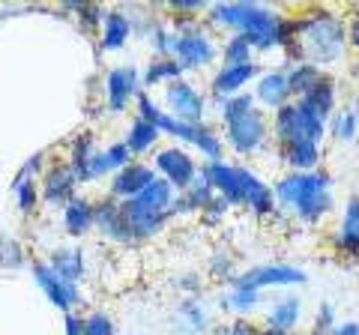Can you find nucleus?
<instances>
[{"instance_id": "obj_1", "label": "nucleus", "mask_w": 359, "mask_h": 335, "mask_svg": "<svg viewBox=\"0 0 359 335\" xmlns=\"http://www.w3.org/2000/svg\"><path fill=\"white\" fill-rule=\"evenodd\" d=\"M294 39L285 48L282 63H311L327 72L347 57V15L339 9L309 6L302 13H290Z\"/></svg>"}, {"instance_id": "obj_2", "label": "nucleus", "mask_w": 359, "mask_h": 335, "mask_svg": "<svg viewBox=\"0 0 359 335\" xmlns=\"http://www.w3.org/2000/svg\"><path fill=\"white\" fill-rule=\"evenodd\" d=\"M273 195H276V216L294 219L297 225L306 228L320 225L335 210V180L327 168L306 174L285 171L273 183Z\"/></svg>"}, {"instance_id": "obj_3", "label": "nucleus", "mask_w": 359, "mask_h": 335, "mask_svg": "<svg viewBox=\"0 0 359 335\" xmlns=\"http://www.w3.org/2000/svg\"><path fill=\"white\" fill-rule=\"evenodd\" d=\"M201 177L212 186V192L233 207H245L255 219H276V195L273 183H266L252 165L219 159L201 162Z\"/></svg>"}, {"instance_id": "obj_4", "label": "nucleus", "mask_w": 359, "mask_h": 335, "mask_svg": "<svg viewBox=\"0 0 359 335\" xmlns=\"http://www.w3.org/2000/svg\"><path fill=\"white\" fill-rule=\"evenodd\" d=\"M282 9L264 6V4H249V0H237V4H210L204 21L212 30H224V36L231 33H243L252 39L255 54H264L278 48V25H282Z\"/></svg>"}, {"instance_id": "obj_5", "label": "nucleus", "mask_w": 359, "mask_h": 335, "mask_svg": "<svg viewBox=\"0 0 359 335\" xmlns=\"http://www.w3.org/2000/svg\"><path fill=\"white\" fill-rule=\"evenodd\" d=\"M168 21L174 27L171 57L180 63V69L186 75L210 69L219 60V39L201 15H168Z\"/></svg>"}, {"instance_id": "obj_6", "label": "nucleus", "mask_w": 359, "mask_h": 335, "mask_svg": "<svg viewBox=\"0 0 359 335\" xmlns=\"http://www.w3.org/2000/svg\"><path fill=\"white\" fill-rule=\"evenodd\" d=\"M219 132H222L224 150L233 153L237 159H261V156L273 153V126H269V114L257 105L240 117L222 123Z\"/></svg>"}, {"instance_id": "obj_7", "label": "nucleus", "mask_w": 359, "mask_h": 335, "mask_svg": "<svg viewBox=\"0 0 359 335\" xmlns=\"http://www.w3.org/2000/svg\"><path fill=\"white\" fill-rule=\"evenodd\" d=\"M269 126H273V150L290 147V144H323L327 138V123L314 117L297 99L269 114Z\"/></svg>"}, {"instance_id": "obj_8", "label": "nucleus", "mask_w": 359, "mask_h": 335, "mask_svg": "<svg viewBox=\"0 0 359 335\" xmlns=\"http://www.w3.org/2000/svg\"><path fill=\"white\" fill-rule=\"evenodd\" d=\"M150 165H153V171L159 180L174 186L177 195H183L201 177V162L195 159L192 150L183 147V144H165V147H159L150 156Z\"/></svg>"}, {"instance_id": "obj_9", "label": "nucleus", "mask_w": 359, "mask_h": 335, "mask_svg": "<svg viewBox=\"0 0 359 335\" xmlns=\"http://www.w3.org/2000/svg\"><path fill=\"white\" fill-rule=\"evenodd\" d=\"M162 108L171 114L174 120H183L189 126H201V123H210V99L192 78H180V81L162 87Z\"/></svg>"}, {"instance_id": "obj_10", "label": "nucleus", "mask_w": 359, "mask_h": 335, "mask_svg": "<svg viewBox=\"0 0 359 335\" xmlns=\"http://www.w3.org/2000/svg\"><path fill=\"white\" fill-rule=\"evenodd\" d=\"M141 93H144V81L138 66L135 63L108 66L102 78V105L108 114H126L129 108H135Z\"/></svg>"}, {"instance_id": "obj_11", "label": "nucleus", "mask_w": 359, "mask_h": 335, "mask_svg": "<svg viewBox=\"0 0 359 335\" xmlns=\"http://www.w3.org/2000/svg\"><path fill=\"white\" fill-rule=\"evenodd\" d=\"M27 270L33 275V282H36V287L42 290V296L48 299V303L57 308L60 315H72V311L81 306V299H84L81 287L72 285V282H66V278H60L48 266V261H45V258H30Z\"/></svg>"}, {"instance_id": "obj_12", "label": "nucleus", "mask_w": 359, "mask_h": 335, "mask_svg": "<svg viewBox=\"0 0 359 335\" xmlns=\"http://www.w3.org/2000/svg\"><path fill=\"white\" fill-rule=\"evenodd\" d=\"M240 285H249L255 290H266V287H299L309 282V273L302 266L285 264V261H266V264H252L245 266L237 278Z\"/></svg>"}, {"instance_id": "obj_13", "label": "nucleus", "mask_w": 359, "mask_h": 335, "mask_svg": "<svg viewBox=\"0 0 359 335\" xmlns=\"http://www.w3.org/2000/svg\"><path fill=\"white\" fill-rule=\"evenodd\" d=\"M261 72H264L261 60H255V63H240V66L219 63L216 69L210 72L207 99H210V102H219V99H228V96L245 93V87L255 84V78L261 75Z\"/></svg>"}, {"instance_id": "obj_14", "label": "nucleus", "mask_w": 359, "mask_h": 335, "mask_svg": "<svg viewBox=\"0 0 359 335\" xmlns=\"http://www.w3.org/2000/svg\"><path fill=\"white\" fill-rule=\"evenodd\" d=\"M174 335H210L212 329L219 327L216 323V308H212L210 299H204L201 294L183 296L180 306L174 308L171 317Z\"/></svg>"}, {"instance_id": "obj_15", "label": "nucleus", "mask_w": 359, "mask_h": 335, "mask_svg": "<svg viewBox=\"0 0 359 335\" xmlns=\"http://www.w3.org/2000/svg\"><path fill=\"white\" fill-rule=\"evenodd\" d=\"M252 96L261 111L266 114H276L278 108H285L287 102H294V93H290V81H287V66H264V72L255 78Z\"/></svg>"}, {"instance_id": "obj_16", "label": "nucleus", "mask_w": 359, "mask_h": 335, "mask_svg": "<svg viewBox=\"0 0 359 335\" xmlns=\"http://www.w3.org/2000/svg\"><path fill=\"white\" fill-rule=\"evenodd\" d=\"M78 183L72 168L66 159H51L45 174L39 177V195H42V207H54V210H63L69 200L78 195Z\"/></svg>"}, {"instance_id": "obj_17", "label": "nucleus", "mask_w": 359, "mask_h": 335, "mask_svg": "<svg viewBox=\"0 0 359 335\" xmlns=\"http://www.w3.org/2000/svg\"><path fill=\"white\" fill-rule=\"evenodd\" d=\"M332 249L344 261H359V192H351L341 204L339 225L332 231Z\"/></svg>"}, {"instance_id": "obj_18", "label": "nucleus", "mask_w": 359, "mask_h": 335, "mask_svg": "<svg viewBox=\"0 0 359 335\" xmlns=\"http://www.w3.org/2000/svg\"><path fill=\"white\" fill-rule=\"evenodd\" d=\"M153 180H156L153 165L147 159H132L123 171H117L114 177H108L105 195L111 200H132V198H138Z\"/></svg>"}, {"instance_id": "obj_19", "label": "nucleus", "mask_w": 359, "mask_h": 335, "mask_svg": "<svg viewBox=\"0 0 359 335\" xmlns=\"http://www.w3.org/2000/svg\"><path fill=\"white\" fill-rule=\"evenodd\" d=\"M45 261H48V266L60 278H66V282H72L78 287H81V282H84L87 273H90L87 252H84V245H78V242H60V245H54Z\"/></svg>"}, {"instance_id": "obj_20", "label": "nucleus", "mask_w": 359, "mask_h": 335, "mask_svg": "<svg viewBox=\"0 0 359 335\" xmlns=\"http://www.w3.org/2000/svg\"><path fill=\"white\" fill-rule=\"evenodd\" d=\"M60 228L69 240H84L96 231V200L87 195H75L69 204L60 210Z\"/></svg>"}, {"instance_id": "obj_21", "label": "nucleus", "mask_w": 359, "mask_h": 335, "mask_svg": "<svg viewBox=\"0 0 359 335\" xmlns=\"http://www.w3.org/2000/svg\"><path fill=\"white\" fill-rule=\"evenodd\" d=\"M132 36H135V25L126 9H105L102 25H99V51L102 54L123 51Z\"/></svg>"}, {"instance_id": "obj_22", "label": "nucleus", "mask_w": 359, "mask_h": 335, "mask_svg": "<svg viewBox=\"0 0 359 335\" xmlns=\"http://www.w3.org/2000/svg\"><path fill=\"white\" fill-rule=\"evenodd\" d=\"M264 303H266L264 290H255V287L240 285V282H233L228 290H222L219 299H216L222 315H231V317H252Z\"/></svg>"}, {"instance_id": "obj_23", "label": "nucleus", "mask_w": 359, "mask_h": 335, "mask_svg": "<svg viewBox=\"0 0 359 335\" xmlns=\"http://www.w3.org/2000/svg\"><path fill=\"white\" fill-rule=\"evenodd\" d=\"M302 323V299L297 294H285L276 296L273 303L264 311V329H276V332H287L294 335V329Z\"/></svg>"}, {"instance_id": "obj_24", "label": "nucleus", "mask_w": 359, "mask_h": 335, "mask_svg": "<svg viewBox=\"0 0 359 335\" xmlns=\"http://www.w3.org/2000/svg\"><path fill=\"white\" fill-rule=\"evenodd\" d=\"M132 162V153L123 141H111L105 147H99L96 156L90 159V171H87V186L90 183H99V180H108L114 177L117 171H123Z\"/></svg>"}, {"instance_id": "obj_25", "label": "nucleus", "mask_w": 359, "mask_h": 335, "mask_svg": "<svg viewBox=\"0 0 359 335\" xmlns=\"http://www.w3.org/2000/svg\"><path fill=\"white\" fill-rule=\"evenodd\" d=\"M123 144L129 147L132 159H144V156H153L162 147V132L144 117L132 114L126 123V132H123Z\"/></svg>"}, {"instance_id": "obj_26", "label": "nucleus", "mask_w": 359, "mask_h": 335, "mask_svg": "<svg viewBox=\"0 0 359 335\" xmlns=\"http://www.w3.org/2000/svg\"><path fill=\"white\" fill-rule=\"evenodd\" d=\"M276 159L285 171H318L323 168V144H290V147H276Z\"/></svg>"}, {"instance_id": "obj_27", "label": "nucleus", "mask_w": 359, "mask_h": 335, "mask_svg": "<svg viewBox=\"0 0 359 335\" xmlns=\"http://www.w3.org/2000/svg\"><path fill=\"white\" fill-rule=\"evenodd\" d=\"M327 138L335 144H356L359 138V96H351L344 105L335 108L327 123Z\"/></svg>"}, {"instance_id": "obj_28", "label": "nucleus", "mask_w": 359, "mask_h": 335, "mask_svg": "<svg viewBox=\"0 0 359 335\" xmlns=\"http://www.w3.org/2000/svg\"><path fill=\"white\" fill-rule=\"evenodd\" d=\"M297 102L306 105L314 117H320L323 123H330V117L335 114V108H339V81H335V75L323 72L318 87H314L311 93H306L302 99H297Z\"/></svg>"}, {"instance_id": "obj_29", "label": "nucleus", "mask_w": 359, "mask_h": 335, "mask_svg": "<svg viewBox=\"0 0 359 335\" xmlns=\"http://www.w3.org/2000/svg\"><path fill=\"white\" fill-rule=\"evenodd\" d=\"M99 150V144H96V135L93 132H78V135H72L69 141H66V156L63 159L69 162L72 168V174H75V180L87 186V171H90V159L96 156Z\"/></svg>"}, {"instance_id": "obj_30", "label": "nucleus", "mask_w": 359, "mask_h": 335, "mask_svg": "<svg viewBox=\"0 0 359 335\" xmlns=\"http://www.w3.org/2000/svg\"><path fill=\"white\" fill-rule=\"evenodd\" d=\"M186 78V72L180 69V63L174 57H150L147 66L141 69V81H144V90H153V87H168Z\"/></svg>"}, {"instance_id": "obj_31", "label": "nucleus", "mask_w": 359, "mask_h": 335, "mask_svg": "<svg viewBox=\"0 0 359 335\" xmlns=\"http://www.w3.org/2000/svg\"><path fill=\"white\" fill-rule=\"evenodd\" d=\"M9 192H13V204L21 219H33L39 213V207H42L39 180H13L9 183Z\"/></svg>"}, {"instance_id": "obj_32", "label": "nucleus", "mask_w": 359, "mask_h": 335, "mask_svg": "<svg viewBox=\"0 0 359 335\" xmlns=\"http://www.w3.org/2000/svg\"><path fill=\"white\" fill-rule=\"evenodd\" d=\"M219 60L228 63V66H240V63H255L257 54H255V46L249 36L243 33H231L219 42Z\"/></svg>"}, {"instance_id": "obj_33", "label": "nucleus", "mask_w": 359, "mask_h": 335, "mask_svg": "<svg viewBox=\"0 0 359 335\" xmlns=\"http://www.w3.org/2000/svg\"><path fill=\"white\" fill-rule=\"evenodd\" d=\"M320 78H323V69H318V66H311V63H290L287 66V81H290L294 99H302L306 93H311Z\"/></svg>"}, {"instance_id": "obj_34", "label": "nucleus", "mask_w": 359, "mask_h": 335, "mask_svg": "<svg viewBox=\"0 0 359 335\" xmlns=\"http://www.w3.org/2000/svg\"><path fill=\"white\" fill-rule=\"evenodd\" d=\"M207 273H210V278L216 285H233L240 278V273H237V258L228 252V249H219L216 254L210 258V266H207Z\"/></svg>"}, {"instance_id": "obj_35", "label": "nucleus", "mask_w": 359, "mask_h": 335, "mask_svg": "<svg viewBox=\"0 0 359 335\" xmlns=\"http://www.w3.org/2000/svg\"><path fill=\"white\" fill-rule=\"evenodd\" d=\"M27 264H30V254L25 245H21V240L4 233V237H0V270H21V266H27Z\"/></svg>"}, {"instance_id": "obj_36", "label": "nucleus", "mask_w": 359, "mask_h": 335, "mask_svg": "<svg viewBox=\"0 0 359 335\" xmlns=\"http://www.w3.org/2000/svg\"><path fill=\"white\" fill-rule=\"evenodd\" d=\"M84 335H117V323L105 308H90L84 315Z\"/></svg>"}, {"instance_id": "obj_37", "label": "nucleus", "mask_w": 359, "mask_h": 335, "mask_svg": "<svg viewBox=\"0 0 359 335\" xmlns=\"http://www.w3.org/2000/svg\"><path fill=\"white\" fill-rule=\"evenodd\" d=\"M228 213H231V204H228L224 198L216 195L204 210H201V216H198V219L204 221V225H222V221L228 219Z\"/></svg>"}, {"instance_id": "obj_38", "label": "nucleus", "mask_w": 359, "mask_h": 335, "mask_svg": "<svg viewBox=\"0 0 359 335\" xmlns=\"http://www.w3.org/2000/svg\"><path fill=\"white\" fill-rule=\"evenodd\" d=\"M210 4H204V0H168L165 13L168 15H207Z\"/></svg>"}, {"instance_id": "obj_39", "label": "nucleus", "mask_w": 359, "mask_h": 335, "mask_svg": "<svg viewBox=\"0 0 359 335\" xmlns=\"http://www.w3.org/2000/svg\"><path fill=\"white\" fill-rule=\"evenodd\" d=\"M224 329H228V335H261V323H255L252 317H231L228 323H224Z\"/></svg>"}, {"instance_id": "obj_40", "label": "nucleus", "mask_w": 359, "mask_h": 335, "mask_svg": "<svg viewBox=\"0 0 359 335\" xmlns=\"http://www.w3.org/2000/svg\"><path fill=\"white\" fill-rule=\"evenodd\" d=\"M335 308L330 306V303H320L318 306V311H314V327L311 329H318V332H330L332 327H335Z\"/></svg>"}, {"instance_id": "obj_41", "label": "nucleus", "mask_w": 359, "mask_h": 335, "mask_svg": "<svg viewBox=\"0 0 359 335\" xmlns=\"http://www.w3.org/2000/svg\"><path fill=\"white\" fill-rule=\"evenodd\" d=\"M347 48H353L359 54V9L347 15Z\"/></svg>"}, {"instance_id": "obj_42", "label": "nucleus", "mask_w": 359, "mask_h": 335, "mask_svg": "<svg viewBox=\"0 0 359 335\" xmlns=\"http://www.w3.org/2000/svg\"><path fill=\"white\" fill-rule=\"evenodd\" d=\"M63 335H84V315H63Z\"/></svg>"}, {"instance_id": "obj_43", "label": "nucleus", "mask_w": 359, "mask_h": 335, "mask_svg": "<svg viewBox=\"0 0 359 335\" xmlns=\"http://www.w3.org/2000/svg\"><path fill=\"white\" fill-rule=\"evenodd\" d=\"M330 335H359V320H339Z\"/></svg>"}, {"instance_id": "obj_44", "label": "nucleus", "mask_w": 359, "mask_h": 335, "mask_svg": "<svg viewBox=\"0 0 359 335\" xmlns=\"http://www.w3.org/2000/svg\"><path fill=\"white\" fill-rule=\"evenodd\" d=\"M351 72H353V78L359 81V54H356V57H353V63H351Z\"/></svg>"}, {"instance_id": "obj_45", "label": "nucleus", "mask_w": 359, "mask_h": 335, "mask_svg": "<svg viewBox=\"0 0 359 335\" xmlns=\"http://www.w3.org/2000/svg\"><path fill=\"white\" fill-rule=\"evenodd\" d=\"M210 335H228V329H224V323H219V327H216V329H212Z\"/></svg>"}, {"instance_id": "obj_46", "label": "nucleus", "mask_w": 359, "mask_h": 335, "mask_svg": "<svg viewBox=\"0 0 359 335\" xmlns=\"http://www.w3.org/2000/svg\"><path fill=\"white\" fill-rule=\"evenodd\" d=\"M261 335H287V332H276V329H261Z\"/></svg>"}, {"instance_id": "obj_47", "label": "nucleus", "mask_w": 359, "mask_h": 335, "mask_svg": "<svg viewBox=\"0 0 359 335\" xmlns=\"http://www.w3.org/2000/svg\"><path fill=\"white\" fill-rule=\"evenodd\" d=\"M309 335H330V332H318V329H311Z\"/></svg>"}, {"instance_id": "obj_48", "label": "nucleus", "mask_w": 359, "mask_h": 335, "mask_svg": "<svg viewBox=\"0 0 359 335\" xmlns=\"http://www.w3.org/2000/svg\"><path fill=\"white\" fill-rule=\"evenodd\" d=\"M356 147H359V138H356Z\"/></svg>"}]
</instances>
